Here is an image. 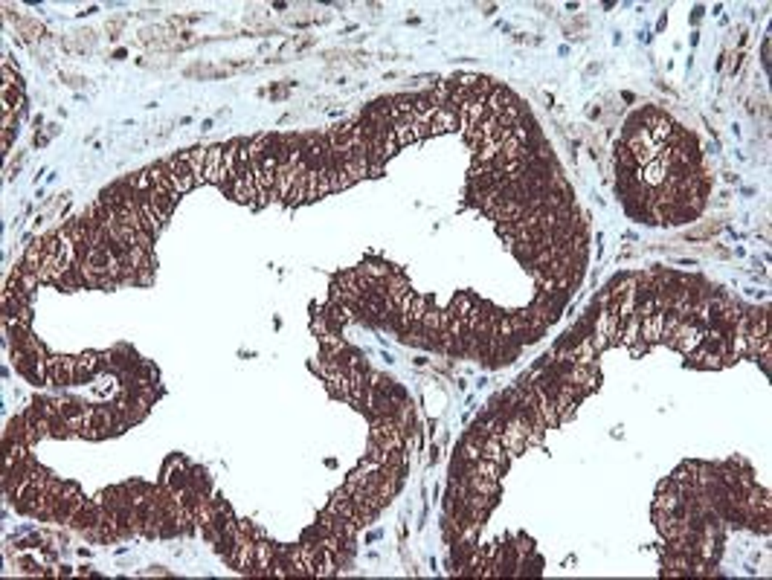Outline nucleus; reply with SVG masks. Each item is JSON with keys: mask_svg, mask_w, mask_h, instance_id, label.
I'll return each mask as SVG.
<instances>
[{"mask_svg": "<svg viewBox=\"0 0 772 580\" xmlns=\"http://www.w3.org/2000/svg\"><path fill=\"white\" fill-rule=\"evenodd\" d=\"M221 160H224V145H210V154H206V166H203V183H212V186H218Z\"/></svg>", "mask_w": 772, "mask_h": 580, "instance_id": "7ed1b4c3", "label": "nucleus"}, {"mask_svg": "<svg viewBox=\"0 0 772 580\" xmlns=\"http://www.w3.org/2000/svg\"><path fill=\"white\" fill-rule=\"evenodd\" d=\"M47 368H50V383L70 386L73 380H79L76 357H47Z\"/></svg>", "mask_w": 772, "mask_h": 580, "instance_id": "f03ea898", "label": "nucleus"}, {"mask_svg": "<svg viewBox=\"0 0 772 580\" xmlns=\"http://www.w3.org/2000/svg\"><path fill=\"white\" fill-rule=\"evenodd\" d=\"M433 128H436V134L462 131L459 114H456V110H453V108H438V110H436V119H433Z\"/></svg>", "mask_w": 772, "mask_h": 580, "instance_id": "20e7f679", "label": "nucleus"}, {"mask_svg": "<svg viewBox=\"0 0 772 580\" xmlns=\"http://www.w3.org/2000/svg\"><path fill=\"white\" fill-rule=\"evenodd\" d=\"M206 154H210V148H189V151H183V157H186V163L192 168V175L198 183H203V166H206Z\"/></svg>", "mask_w": 772, "mask_h": 580, "instance_id": "39448f33", "label": "nucleus"}, {"mask_svg": "<svg viewBox=\"0 0 772 580\" xmlns=\"http://www.w3.org/2000/svg\"><path fill=\"white\" fill-rule=\"evenodd\" d=\"M122 29V21H114V23H108V32H119Z\"/></svg>", "mask_w": 772, "mask_h": 580, "instance_id": "0eeeda50", "label": "nucleus"}, {"mask_svg": "<svg viewBox=\"0 0 772 580\" xmlns=\"http://www.w3.org/2000/svg\"><path fill=\"white\" fill-rule=\"evenodd\" d=\"M21 32H23V38H27V41L41 38V27H38L35 21H23V23H21Z\"/></svg>", "mask_w": 772, "mask_h": 580, "instance_id": "423d86ee", "label": "nucleus"}, {"mask_svg": "<svg viewBox=\"0 0 772 580\" xmlns=\"http://www.w3.org/2000/svg\"><path fill=\"white\" fill-rule=\"evenodd\" d=\"M163 166H166V175H169L171 186H175L177 194H186V192H192L195 186H198V180H195L192 168H189V163H186V157H183V154L166 157Z\"/></svg>", "mask_w": 772, "mask_h": 580, "instance_id": "f257e3e1", "label": "nucleus"}]
</instances>
